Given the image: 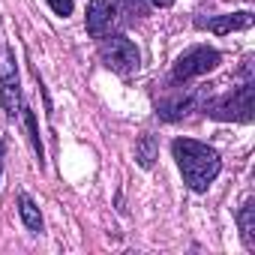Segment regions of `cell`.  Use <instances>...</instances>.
I'll return each mask as SVG.
<instances>
[{
	"instance_id": "cell-1",
	"label": "cell",
	"mask_w": 255,
	"mask_h": 255,
	"mask_svg": "<svg viewBox=\"0 0 255 255\" xmlns=\"http://www.w3.org/2000/svg\"><path fill=\"white\" fill-rule=\"evenodd\" d=\"M171 153L177 159V168L183 174V183L192 192H207L210 183L219 177L222 171V159L213 147L195 141V138H174L171 141Z\"/></svg>"
},
{
	"instance_id": "cell-2",
	"label": "cell",
	"mask_w": 255,
	"mask_h": 255,
	"mask_svg": "<svg viewBox=\"0 0 255 255\" xmlns=\"http://www.w3.org/2000/svg\"><path fill=\"white\" fill-rule=\"evenodd\" d=\"M252 93H255V84L252 78H246L237 90L213 99L204 105V114H210L213 120H237V123H252Z\"/></svg>"
},
{
	"instance_id": "cell-3",
	"label": "cell",
	"mask_w": 255,
	"mask_h": 255,
	"mask_svg": "<svg viewBox=\"0 0 255 255\" xmlns=\"http://www.w3.org/2000/svg\"><path fill=\"white\" fill-rule=\"evenodd\" d=\"M99 57H102V63H105L111 72H117V75H132V72H138V66H141V54H138L135 42L126 39V36H111V33L102 36Z\"/></svg>"
},
{
	"instance_id": "cell-4",
	"label": "cell",
	"mask_w": 255,
	"mask_h": 255,
	"mask_svg": "<svg viewBox=\"0 0 255 255\" xmlns=\"http://www.w3.org/2000/svg\"><path fill=\"white\" fill-rule=\"evenodd\" d=\"M0 105L9 117L21 114V84H18V66L15 54L6 42H0Z\"/></svg>"
},
{
	"instance_id": "cell-5",
	"label": "cell",
	"mask_w": 255,
	"mask_h": 255,
	"mask_svg": "<svg viewBox=\"0 0 255 255\" xmlns=\"http://www.w3.org/2000/svg\"><path fill=\"white\" fill-rule=\"evenodd\" d=\"M216 66H219V51L210 48V45H195V48H189L186 54L177 57V63L171 69V78L174 81H189V78L213 72Z\"/></svg>"
},
{
	"instance_id": "cell-6",
	"label": "cell",
	"mask_w": 255,
	"mask_h": 255,
	"mask_svg": "<svg viewBox=\"0 0 255 255\" xmlns=\"http://www.w3.org/2000/svg\"><path fill=\"white\" fill-rule=\"evenodd\" d=\"M123 0H90L87 6V33L93 39H102L111 33V27L120 21Z\"/></svg>"
},
{
	"instance_id": "cell-7",
	"label": "cell",
	"mask_w": 255,
	"mask_h": 255,
	"mask_svg": "<svg viewBox=\"0 0 255 255\" xmlns=\"http://www.w3.org/2000/svg\"><path fill=\"white\" fill-rule=\"evenodd\" d=\"M201 105V93L198 90H177V93H171V96H165L159 105H156V114L162 117V120H168V123H174V120H183L189 111H195Z\"/></svg>"
},
{
	"instance_id": "cell-8",
	"label": "cell",
	"mask_w": 255,
	"mask_h": 255,
	"mask_svg": "<svg viewBox=\"0 0 255 255\" xmlns=\"http://www.w3.org/2000/svg\"><path fill=\"white\" fill-rule=\"evenodd\" d=\"M195 27L201 30H210L216 36H225L231 30H246L252 27V12H231V15H216V18H195Z\"/></svg>"
},
{
	"instance_id": "cell-9",
	"label": "cell",
	"mask_w": 255,
	"mask_h": 255,
	"mask_svg": "<svg viewBox=\"0 0 255 255\" xmlns=\"http://www.w3.org/2000/svg\"><path fill=\"white\" fill-rule=\"evenodd\" d=\"M237 228H240L243 246L249 252H255V198H246L243 207L237 210Z\"/></svg>"
},
{
	"instance_id": "cell-10",
	"label": "cell",
	"mask_w": 255,
	"mask_h": 255,
	"mask_svg": "<svg viewBox=\"0 0 255 255\" xmlns=\"http://www.w3.org/2000/svg\"><path fill=\"white\" fill-rule=\"evenodd\" d=\"M18 213H21V222H24V228H27L30 234H42V213H39L36 201H33L27 192L18 195Z\"/></svg>"
},
{
	"instance_id": "cell-11",
	"label": "cell",
	"mask_w": 255,
	"mask_h": 255,
	"mask_svg": "<svg viewBox=\"0 0 255 255\" xmlns=\"http://www.w3.org/2000/svg\"><path fill=\"white\" fill-rule=\"evenodd\" d=\"M135 159H138L141 168H153V162H156V138H153L150 132H144V135L138 138V144H135Z\"/></svg>"
},
{
	"instance_id": "cell-12",
	"label": "cell",
	"mask_w": 255,
	"mask_h": 255,
	"mask_svg": "<svg viewBox=\"0 0 255 255\" xmlns=\"http://www.w3.org/2000/svg\"><path fill=\"white\" fill-rule=\"evenodd\" d=\"M24 111V123H27V132H30V141H33V150H36V159H39V165H42V138H39V126H36V114L30 111V108H21Z\"/></svg>"
},
{
	"instance_id": "cell-13",
	"label": "cell",
	"mask_w": 255,
	"mask_h": 255,
	"mask_svg": "<svg viewBox=\"0 0 255 255\" xmlns=\"http://www.w3.org/2000/svg\"><path fill=\"white\" fill-rule=\"evenodd\" d=\"M48 6H51V12H54V15H60V18L72 15V9H75L72 0H48Z\"/></svg>"
},
{
	"instance_id": "cell-14",
	"label": "cell",
	"mask_w": 255,
	"mask_h": 255,
	"mask_svg": "<svg viewBox=\"0 0 255 255\" xmlns=\"http://www.w3.org/2000/svg\"><path fill=\"white\" fill-rule=\"evenodd\" d=\"M3 150H6V138L0 135V174H3Z\"/></svg>"
},
{
	"instance_id": "cell-15",
	"label": "cell",
	"mask_w": 255,
	"mask_h": 255,
	"mask_svg": "<svg viewBox=\"0 0 255 255\" xmlns=\"http://www.w3.org/2000/svg\"><path fill=\"white\" fill-rule=\"evenodd\" d=\"M153 3H156V6H171L174 0H153Z\"/></svg>"
}]
</instances>
